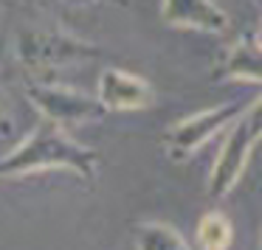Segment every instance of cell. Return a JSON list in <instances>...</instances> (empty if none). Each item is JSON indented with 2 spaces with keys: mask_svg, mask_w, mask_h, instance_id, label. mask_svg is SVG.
<instances>
[{
  "mask_svg": "<svg viewBox=\"0 0 262 250\" xmlns=\"http://www.w3.org/2000/svg\"><path fill=\"white\" fill-rule=\"evenodd\" d=\"M42 169H68L82 183H93L99 171V152L76 143L59 127L40 124L12 152H6L0 158V180L23 177Z\"/></svg>",
  "mask_w": 262,
  "mask_h": 250,
  "instance_id": "obj_1",
  "label": "cell"
},
{
  "mask_svg": "<svg viewBox=\"0 0 262 250\" xmlns=\"http://www.w3.org/2000/svg\"><path fill=\"white\" fill-rule=\"evenodd\" d=\"M259 141H262V96L254 98L231 124V132H228L226 143H223L214 166H211L209 186H206L211 199H223L237 186V180L243 177L245 166H248L251 152Z\"/></svg>",
  "mask_w": 262,
  "mask_h": 250,
  "instance_id": "obj_2",
  "label": "cell"
},
{
  "mask_svg": "<svg viewBox=\"0 0 262 250\" xmlns=\"http://www.w3.org/2000/svg\"><path fill=\"white\" fill-rule=\"evenodd\" d=\"M17 57L31 70H57L96 62L104 51L96 42L79 40L68 31H40L31 29L17 37Z\"/></svg>",
  "mask_w": 262,
  "mask_h": 250,
  "instance_id": "obj_3",
  "label": "cell"
},
{
  "mask_svg": "<svg viewBox=\"0 0 262 250\" xmlns=\"http://www.w3.org/2000/svg\"><path fill=\"white\" fill-rule=\"evenodd\" d=\"M248 104H251L248 98H231V102H226V104L200 110V113L172 124L164 135V146H166V152H169V158L172 160H189L209 138H214L217 132L226 130V127H231Z\"/></svg>",
  "mask_w": 262,
  "mask_h": 250,
  "instance_id": "obj_4",
  "label": "cell"
},
{
  "mask_svg": "<svg viewBox=\"0 0 262 250\" xmlns=\"http://www.w3.org/2000/svg\"><path fill=\"white\" fill-rule=\"evenodd\" d=\"M26 98L40 110L46 124H54L59 130L74 124H88V121H102L107 115L93 96L76 93L71 87L46 85V82H29L26 85Z\"/></svg>",
  "mask_w": 262,
  "mask_h": 250,
  "instance_id": "obj_5",
  "label": "cell"
},
{
  "mask_svg": "<svg viewBox=\"0 0 262 250\" xmlns=\"http://www.w3.org/2000/svg\"><path fill=\"white\" fill-rule=\"evenodd\" d=\"M96 102L104 107V113H133V110L152 107L155 90L147 79L130 73V70L107 68L99 76Z\"/></svg>",
  "mask_w": 262,
  "mask_h": 250,
  "instance_id": "obj_6",
  "label": "cell"
},
{
  "mask_svg": "<svg viewBox=\"0 0 262 250\" xmlns=\"http://www.w3.org/2000/svg\"><path fill=\"white\" fill-rule=\"evenodd\" d=\"M161 17L169 26L203 34H223L228 29V14L209 0H166L161 3Z\"/></svg>",
  "mask_w": 262,
  "mask_h": 250,
  "instance_id": "obj_7",
  "label": "cell"
},
{
  "mask_svg": "<svg viewBox=\"0 0 262 250\" xmlns=\"http://www.w3.org/2000/svg\"><path fill=\"white\" fill-rule=\"evenodd\" d=\"M214 79H239V82H259L262 85V45L256 34H243L214 68Z\"/></svg>",
  "mask_w": 262,
  "mask_h": 250,
  "instance_id": "obj_8",
  "label": "cell"
},
{
  "mask_svg": "<svg viewBox=\"0 0 262 250\" xmlns=\"http://www.w3.org/2000/svg\"><path fill=\"white\" fill-rule=\"evenodd\" d=\"M136 250H192L186 239L166 222H141L133 231Z\"/></svg>",
  "mask_w": 262,
  "mask_h": 250,
  "instance_id": "obj_9",
  "label": "cell"
},
{
  "mask_svg": "<svg viewBox=\"0 0 262 250\" xmlns=\"http://www.w3.org/2000/svg\"><path fill=\"white\" fill-rule=\"evenodd\" d=\"M234 242V228L223 211H209L198 222V244L203 250H228Z\"/></svg>",
  "mask_w": 262,
  "mask_h": 250,
  "instance_id": "obj_10",
  "label": "cell"
},
{
  "mask_svg": "<svg viewBox=\"0 0 262 250\" xmlns=\"http://www.w3.org/2000/svg\"><path fill=\"white\" fill-rule=\"evenodd\" d=\"M12 130H14V124H12V115H9L6 104H3V98H0V135H9Z\"/></svg>",
  "mask_w": 262,
  "mask_h": 250,
  "instance_id": "obj_11",
  "label": "cell"
},
{
  "mask_svg": "<svg viewBox=\"0 0 262 250\" xmlns=\"http://www.w3.org/2000/svg\"><path fill=\"white\" fill-rule=\"evenodd\" d=\"M256 40H259V45H262V26H259V31H256Z\"/></svg>",
  "mask_w": 262,
  "mask_h": 250,
  "instance_id": "obj_12",
  "label": "cell"
}]
</instances>
